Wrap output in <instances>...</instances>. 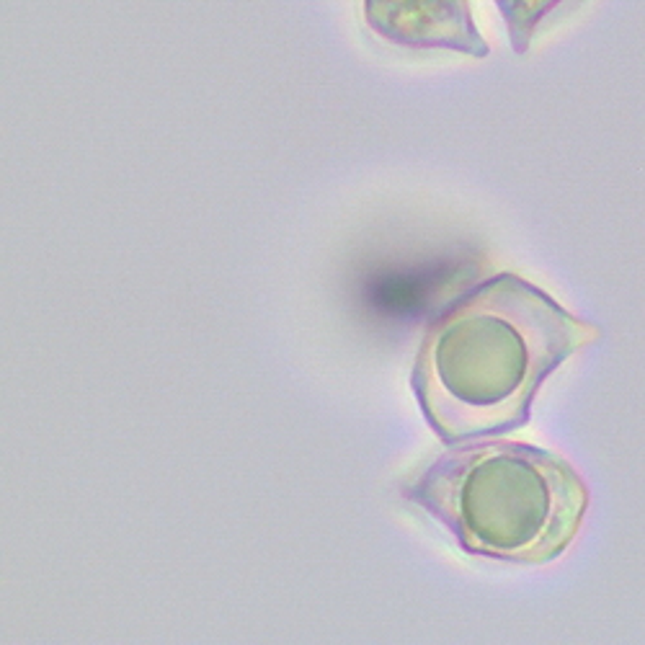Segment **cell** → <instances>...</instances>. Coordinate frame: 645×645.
I'll use <instances>...</instances> for the list:
<instances>
[{"instance_id": "1", "label": "cell", "mask_w": 645, "mask_h": 645, "mask_svg": "<svg viewBox=\"0 0 645 645\" xmlns=\"http://www.w3.org/2000/svg\"><path fill=\"white\" fill-rule=\"evenodd\" d=\"M601 338L540 287L495 274L431 322L411 372L421 413L447 444L526 426L540 385Z\"/></svg>"}, {"instance_id": "2", "label": "cell", "mask_w": 645, "mask_h": 645, "mask_svg": "<svg viewBox=\"0 0 645 645\" xmlns=\"http://www.w3.org/2000/svg\"><path fill=\"white\" fill-rule=\"evenodd\" d=\"M470 555L545 565L573 545L591 490L568 459L519 442L452 447L403 488Z\"/></svg>"}, {"instance_id": "3", "label": "cell", "mask_w": 645, "mask_h": 645, "mask_svg": "<svg viewBox=\"0 0 645 645\" xmlns=\"http://www.w3.org/2000/svg\"><path fill=\"white\" fill-rule=\"evenodd\" d=\"M364 18L377 37L408 49H452L488 57L467 0H364Z\"/></svg>"}, {"instance_id": "4", "label": "cell", "mask_w": 645, "mask_h": 645, "mask_svg": "<svg viewBox=\"0 0 645 645\" xmlns=\"http://www.w3.org/2000/svg\"><path fill=\"white\" fill-rule=\"evenodd\" d=\"M495 6H498V13L509 29L514 52L524 54L529 49L534 31L540 29L550 16L568 6V0H495Z\"/></svg>"}]
</instances>
